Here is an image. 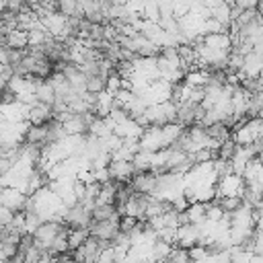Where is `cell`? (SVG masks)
I'll return each mask as SVG.
<instances>
[{"mask_svg": "<svg viewBox=\"0 0 263 263\" xmlns=\"http://www.w3.org/2000/svg\"><path fill=\"white\" fill-rule=\"evenodd\" d=\"M261 70H263V55L251 51L249 55H245V60H242V68L238 70V76H240V80H242V78L255 80V78H259Z\"/></svg>", "mask_w": 263, "mask_h": 263, "instance_id": "7", "label": "cell"}, {"mask_svg": "<svg viewBox=\"0 0 263 263\" xmlns=\"http://www.w3.org/2000/svg\"><path fill=\"white\" fill-rule=\"evenodd\" d=\"M242 195H245V181H242V177H238L234 173H228V175L218 179V183H216V197L218 199H224V197H238V199H242Z\"/></svg>", "mask_w": 263, "mask_h": 263, "instance_id": "2", "label": "cell"}, {"mask_svg": "<svg viewBox=\"0 0 263 263\" xmlns=\"http://www.w3.org/2000/svg\"><path fill=\"white\" fill-rule=\"evenodd\" d=\"M205 203H191L187 210H185V216H187V222L189 224H201L205 220Z\"/></svg>", "mask_w": 263, "mask_h": 263, "instance_id": "12", "label": "cell"}, {"mask_svg": "<svg viewBox=\"0 0 263 263\" xmlns=\"http://www.w3.org/2000/svg\"><path fill=\"white\" fill-rule=\"evenodd\" d=\"M129 187L134 193L140 195H154L156 191V175L154 173H136L129 181Z\"/></svg>", "mask_w": 263, "mask_h": 263, "instance_id": "6", "label": "cell"}, {"mask_svg": "<svg viewBox=\"0 0 263 263\" xmlns=\"http://www.w3.org/2000/svg\"><path fill=\"white\" fill-rule=\"evenodd\" d=\"M205 134H208L212 140H216L220 146H222L224 142H228V140H230V129H228L224 123H214V125L205 127Z\"/></svg>", "mask_w": 263, "mask_h": 263, "instance_id": "11", "label": "cell"}, {"mask_svg": "<svg viewBox=\"0 0 263 263\" xmlns=\"http://www.w3.org/2000/svg\"><path fill=\"white\" fill-rule=\"evenodd\" d=\"M90 216H92V222H105V220H111L113 216H119V214H117L115 205H97Z\"/></svg>", "mask_w": 263, "mask_h": 263, "instance_id": "13", "label": "cell"}, {"mask_svg": "<svg viewBox=\"0 0 263 263\" xmlns=\"http://www.w3.org/2000/svg\"><path fill=\"white\" fill-rule=\"evenodd\" d=\"M138 222H140V220H136V218H132V216H121V218H119V232L129 234V232L138 226Z\"/></svg>", "mask_w": 263, "mask_h": 263, "instance_id": "15", "label": "cell"}, {"mask_svg": "<svg viewBox=\"0 0 263 263\" xmlns=\"http://www.w3.org/2000/svg\"><path fill=\"white\" fill-rule=\"evenodd\" d=\"M261 125H263V121H261L259 117L242 119V121H238V125L232 129L230 140H232L236 146H253V144L259 142Z\"/></svg>", "mask_w": 263, "mask_h": 263, "instance_id": "1", "label": "cell"}, {"mask_svg": "<svg viewBox=\"0 0 263 263\" xmlns=\"http://www.w3.org/2000/svg\"><path fill=\"white\" fill-rule=\"evenodd\" d=\"M0 263H8V261H0Z\"/></svg>", "mask_w": 263, "mask_h": 263, "instance_id": "17", "label": "cell"}, {"mask_svg": "<svg viewBox=\"0 0 263 263\" xmlns=\"http://www.w3.org/2000/svg\"><path fill=\"white\" fill-rule=\"evenodd\" d=\"M4 47L8 49H16V51H25L29 47V31H21V29H14L10 31L4 39Z\"/></svg>", "mask_w": 263, "mask_h": 263, "instance_id": "8", "label": "cell"}, {"mask_svg": "<svg viewBox=\"0 0 263 263\" xmlns=\"http://www.w3.org/2000/svg\"><path fill=\"white\" fill-rule=\"evenodd\" d=\"M107 171H109L111 181H115V183H129L132 177L136 175V168L129 160H111Z\"/></svg>", "mask_w": 263, "mask_h": 263, "instance_id": "5", "label": "cell"}, {"mask_svg": "<svg viewBox=\"0 0 263 263\" xmlns=\"http://www.w3.org/2000/svg\"><path fill=\"white\" fill-rule=\"evenodd\" d=\"M119 218L121 216H113L111 220L105 222H92L88 226V234L97 240H105V242H113L115 236L119 234Z\"/></svg>", "mask_w": 263, "mask_h": 263, "instance_id": "3", "label": "cell"}, {"mask_svg": "<svg viewBox=\"0 0 263 263\" xmlns=\"http://www.w3.org/2000/svg\"><path fill=\"white\" fill-rule=\"evenodd\" d=\"M187 253H189L191 263H195V261H199V259H203V257L208 255V251H205V247H203V245H195V247H191Z\"/></svg>", "mask_w": 263, "mask_h": 263, "instance_id": "16", "label": "cell"}, {"mask_svg": "<svg viewBox=\"0 0 263 263\" xmlns=\"http://www.w3.org/2000/svg\"><path fill=\"white\" fill-rule=\"evenodd\" d=\"M35 101L41 103V105H47V107H51L55 103L53 86L47 80H37L35 82Z\"/></svg>", "mask_w": 263, "mask_h": 263, "instance_id": "9", "label": "cell"}, {"mask_svg": "<svg viewBox=\"0 0 263 263\" xmlns=\"http://www.w3.org/2000/svg\"><path fill=\"white\" fill-rule=\"evenodd\" d=\"M25 203H27V195L21 193L18 189H14V187H2L0 189V205L8 208L10 212L21 214Z\"/></svg>", "mask_w": 263, "mask_h": 263, "instance_id": "4", "label": "cell"}, {"mask_svg": "<svg viewBox=\"0 0 263 263\" xmlns=\"http://www.w3.org/2000/svg\"><path fill=\"white\" fill-rule=\"evenodd\" d=\"M88 236H90V234H88L86 228H70V230H68V249H70V251L80 249Z\"/></svg>", "mask_w": 263, "mask_h": 263, "instance_id": "10", "label": "cell"}, {"mask_svg": "<svg viewBox=\"0 0 263 263\" xmlns=\"http://www.w3.org/2000/svg\"><path fill=\"white\" fill-rule=\"evenodd\" d=\"M105 80L107 78H103V76H92V78H86V92H90V95H99V92H103L105 90Z\"/></svg>", "mask_w": 263, "mask_h": 263, "instance_id": "14", "label": "cell"}]
</instances>
